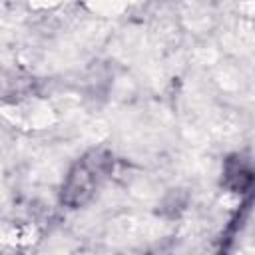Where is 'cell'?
I'll use <instances>...</instances> for the list:
<instances>
[{
	"mask_svg": "<svg viewBox=\"0 0 255 255\" xmlns=\"http://www.w3.org/2000/svg\"><path fill=\"white\" fill-rule=\"evenodd\" d=\"M251 181H253V177H251V167H249V163H247L241 155H235V157L227 159V163H225V173H223V183H225L229 189L243 193V191H247V189L251 187Z\"/></svg>",
	"mask_w": 255,
	"mask_h": 255,
	"instance_id": "2",
	"label": "cell"
},
{
	"mask_svg": "<svg viewBox=\"0 0 255 255\" xmlns=\"http://www.w3.org/2000/svg\"><path fill=\"white\" fill-rule=\"evenodd\" d=\"M112 165H114V157L104 147L90 149L88 153H84L70 167L62 183V193H60L62 203L72 209L86 205L110 175Z\"/></svg>",
	"mask_w": 255,
	"mask_h": 255,
	"instance_id": "1",
	"label": "cell"
}]
</instances>
